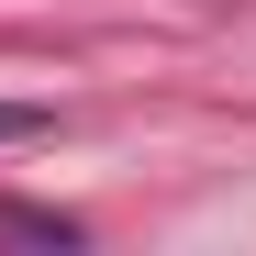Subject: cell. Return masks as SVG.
Returning <instances> with one entry per match:
<instances>
[{"mask_svg": "<svg viewBox=\"0 0 256 256\" xmlns=\"http://www.w3.org/2000/svg\"><path fill=\"white\" fill-rule=\"evenodd\" d=\"M45 122H56L45 100H0V145H34V134H45Z\"/></svg>", "mask_w": 256, "mask_h": 256, "instance_id": "cell-1", "label": "cell"}]
</instances>
